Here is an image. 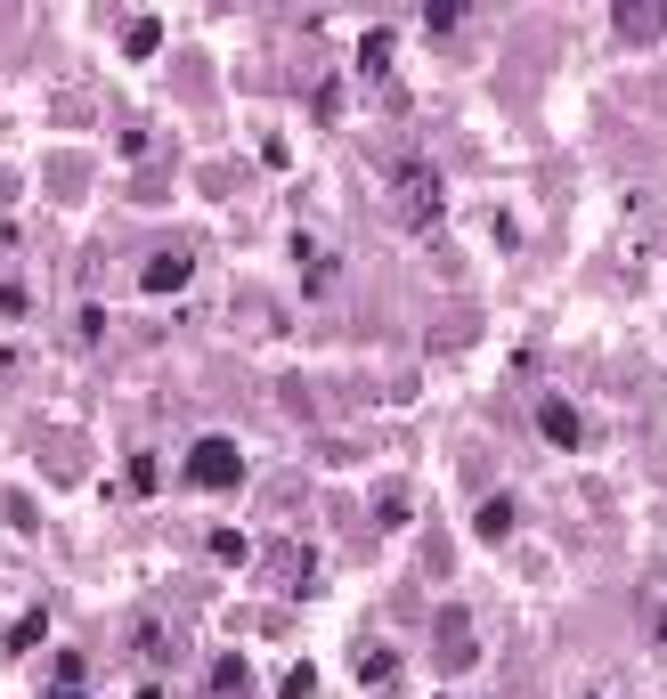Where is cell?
<instances>
[{"instance_id": "9", "label": "cell", "mask_w": 667, "mask_h": 699, "mask_svg": "<svg viewBox=\"0 0 667 699\" xmlns=\"http://www.w3.org/2000/svg\"><path fill=\"white\" fill-rule=\"evenodd\" d=\"M49 699H82V691H49Z\"/></svg>"}, {"instance_id": "3", "label": "cell", "mask_w": 667, "mask_h": 699, "mask_svg": "<svg viewBox=\"0 0 667 699\" xmlns=\"http://www.w3.org/2000/svg\"><path fill=\"white\" fill-rule=\"evenodd\" d=\"M537 431H545V439H554V448H578V439H586V423H578V407H562V399H545V407H537Z\"/></svg>"}, {"instance_id": "7", "label": "cell", "mask_w": 667, "mask_h": 699, "mask_svg": "<svg viewBox=\"0 0 667 699\" xmlns=\"http://www.w3.org/2000/svg\"><path fill=\"white\" fill-rule=\"evenodd\" d=\"M358 66H367V74H383V66H391V33H383V25L367 33V49H358Z\"/></svg>"}, {"instance_id": "1", "label": "cell", "mask_w": 667, "mask_h": 699, "mask_svg": "<svg viewBox=\"0 0 667 699\" xmlns=\"http://www.w3.org/2000/svg\"><path fill=\"white\" fill-rule=\"evenodd\" d=\"M440 196H448V187H440L432 163H399V171H391V204H399L407 228H432V220H440Z\"/></svg>"}, {"instance_id": "4", "label": "cell", "mask_w": 667, "mask_h": 699, "mask_svg": "<svg viewBox=\"0 0 667 699\" xmlns=\"http://www.w3.org/2000/svg\"><path fill=\"white\" fill-rule=\"evenodd\" d=\"M139 285H147V293H179V285H188V252H179V244H171V252H155Z\"/></svg>"}, {"instance_id": "8", "label": "cell", "mask_w": 667, "mask_h": 699, "mask_svg": "<svg viewBox=\"0 0 667 699\" xmlns=\"http://www.w3.org/2000/svg\"><path fill=\"white\" fill-rule=\"evenodd\" d=\"M310 691H318V675H310V667H293V675H285V699H310Z\"/></svg>"}, {"instance_id": "2", "label": "cell", "mask_w": 667, "mask_h": 699, "mask_svg": "<svg viewBox=\"0 0 667 699\" xmlns=\"http://www.w3.org/2000/svg\"><path fill=\"white\" fill-rule=\"evenodd\" d=\"M188 480H196V488H236V480H245L236 439H196V448H188Z\"/></svg>"}, {"instance_id": "10", "label": "cell", "mask_w": 667, "mask_h": 699, "mask_svg": "<svg viewBox=\"0 0 667 699\" xmlns=\"http://www.w3.org/2000/svg\"><path fill=\"white\" fill-rule=\"evenodd\" d=\"M139 699H163V691H139Z\"/></svg>"}, {"instance_id": "6", "label": "cell", "mask_w": 667, "mask_h": 699, "mask_svg": "<svg viewBox=\"0 0 667 699\" xmlns=\"http://www.w3.org/2000/svg\"><path fill=\"white\" fill-rule=\"evenodd\" d=\"M480 537H489V545H497V537H513V504H505V496L480 504Z\"/></svg>"}, {"instance_id": "5", "label": "cell", "mask_w": 667, "mask_h": 699, "mask_svg": "<svg viewBox=\"0 0 667 699\" xmlns=\"http://www.w3.org/2000/svg\"><path fill=\"white\" fill-rule=\"evenodd\" d=\"M269 569H277V578H285L293 594L310 586V553H301V545H277V553H269Z\"/></svg>"}]
</instances>
